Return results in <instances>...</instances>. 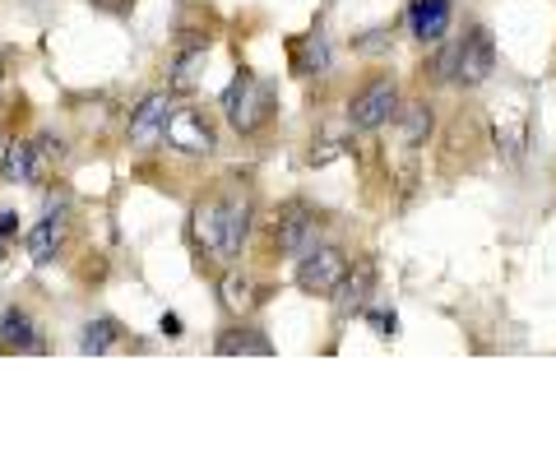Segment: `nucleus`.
Here are the masks:
<instances>
[{
    "label": "nucleus",
    "instance_id": "10",
    "mask_svg": "<svg viewBox=\"0 0 556 468\" xmlns=\"http://www.w3.org/2000/svg\"><path fill=\"white\" fill-rule=\"evenodd\" d=\"M47 159H51V153H42V140H20V144H10V149H5V159H0V172H5V181L38 186Z\"/></svg>",
    "mask_w": 556,
    "mask_h": 468
},
{
    "label": "nucleus",
    "instance_id": "7",
    "mask_svg": "<svg viewBox=\"0 0 556 468\" xmlns=\"http://www.w3.org/2000/svg\"><path fill=\"white\" fill-rule=\"evenodd\" d=\"M167 116H172V93H149V98H139V107L130 112V126H126L130 144H135V149L159 144Z\"/></svg>",
    "mask_w": 556,
    "mask_h": 468
},
{
    "label": "nucleus",
    "instance_id": "5",
    "mask_svg": "<svg viewBox=\"0 0 556 468\" xmlns=\"http://www.w3.org/2000/svg\"><path fill=\"white\" fill-rule=\"evenodd\" d=\"M496 65V42L486 28H468V38H459V61H455V84L464 89H478V84L492 79Z\"/></svg>",
    "mask_w": 556,
    "mask_h": 468
},
{
    "label": "nucleus",
    "instance_id": "8",
    "mask_svg": "<svg viewBox=\"0 0 556 468\" xmlns=\"http://www.w3.org/2000/svg\"><path fill=\"white\" fill-rule=\"evenodd\" d=\"M61 241H65V200H51L47 214L28 228V255H33V265H51L56 251H61Z\"/></svg>",
    "mask_w": 556,
    "mask_h": 468
},
{
    "label": "nucleus",
    "instance_id": "11",
    "mask_svg": "<svg viewBox=\"0 0 556 468\" xmlns=\"http://www.w3.org/2000/svg\"><path fill=\"white\" fill-rule=\"evenodd\" d=\"M371 283H376V269L371 265H357L353 274H343V283L329 292V298H334V316L348 320V316H357V311H367Z\"/></svg>",
    "mask_w": 556,
    "mask_h": 468
},
{
    "label": "nucleus",
    "instance_id": "16",
    "mask_svg": "<svg viewBox=\"0 0 556 468\" xmlns=\"http://www.w3.org/2000/svg\"><path fill=\"white\" fill-rule=\"evenodd\" d=\"M190 228H195V241L204 251H214L223 246V228H218V200H208V204H195V214H190Z\"/></svg>",
    "mask_w": 556,
    "mask_h": 468
},
{
    "label": "nucleus",
    "instance_id": "15",
    "mask_svg": "<svg viewBox=\"0 0 556 468\" xmlns=\"http://www.w3.org/2000/svg\"><path fill=\"white\" fill-rule=\"evenodd\" d=\"M116 339H121V325L112 316H98L84 325V339H79V353H89V357H102V353H112L116 349Z\"/></svg>",
    "mask_w": 556,
    "mask_h": 468
},
{
    "label": "nucleus",
    "instance_id": "3",
    "mask_svg": "<svg viewBox=\"0 0 556 468\" xmlns=\"http://www.w3.org/2000/svg\"><path fill=\"white\" fill-rule=\"evenodd\" d=\"M348 274V255L339 246H311L306 255H298V288L311 298H329Z\"/></svg>",
    "mask_w": 556,
    "mask_h": 468
},
{
    "label": "nucleus",
    "instance_id": "2",
    "mask_svg": "<svg viewBox=\"0 0 556 468\" xmlns=\"http://www.w3.org/2000/svg\"><path fill=\"white\" fill-rule=\"evenodd\" d=\"M399 116V84L390 75H376L367 89L353 98V107H348V126L353 130H380L390 126Z\"/></svg>",
    "mask_w": 556,
    "mask_h": 468
},
{
    "label": "nucleus",
    "instance_id": "12",
    "mask_svg": "<svg viewBox=\"0 0 556 468\" xmlns=\"http://www.w3.org/2000/svg\"><path fill=\"white\" fill-rule=\"evenodd\" d=\"M0 353H42V329L28 311H5L0 316Z\"/></svg>",
    "mask_w": 556,
    "mask_h": 468
},
{
    "label": "nucleus",
    "instance_id": "17",
    "mask_svg": "<svg viewBox=\"0 0 556 468\" xmlns=\"http://www.w3.org/2000/svg\"><path fill=\"white\" fill-rule=\"evenodd\" d=\"M218 298H223V306H228V311H251L255 306V283L241 269H232V274H223Z\"/></svg>",
    "mask_w": 556,
    "mask_h": 468
},
{
    "label": "nucleus",
    "instance_id": "6",
    "mask_svg": "<svg viewBox=\"0 0 556 468\" xmlns=\"http://www.w3.org/2000/svg\"><path fill=\"white\" fill-rule=\"evenodd\" d=\"M274 246L283 255H306L311 246H320V218L306 210V204H288L278 214V228H274Z\"/></svg>",
    "mask_w": 556,
    "mask_h": 468
},
{
    "label": "nucleus",
    "instance_id": "21",
    "mask_svg": "<svg viewBox=\"0 0 556 468\" xmlns=\"http://www.w3.org/2000/svg\"><path fill=\"white\" fill-rule=\"evenodd\" d=\"M380 47H386V33H371V38L362 42V51H380Z\"/></svg>",
    "mask_w": 556,
    "mask_h": 468
},
{
    "label": "nucleus",
    "instance_id": "9",
    "mask_svg": "<svg viewBox=\"0 0 556 468\" xmlns=\"http://www.w3.org/2000/svg\"><path fill=\"white\" fill-rule=\"evenodd\" d=\"M218 228H223L218 255H223V260L241 255V241H247V232H251V200L241 195V190H232V195L218 200Z\"/></svg>",
    "mask_w": 556,
    "mask_h": 468
},
{
    "label": "nucleus",
    "instance_id": "13",
    "mask_svg": "<svg viewBox=\"0 0 556 468\" xmlns=\"http://www.w3.org/2000/svg\"><path fill=\"white\" fill-rule=\"evenodd\" d=\"M408 24H413V38L422 42V47L441 42L445 28H450V0H413Z\"/></svg>",
    "mask_w": 556,
    "mask_h": 468
},
{
    "label": "nucleus",
    "instance_id": "22",
    "mask_svg": "<svg viewBox=\"0 0 556 468\" xmlns=\"http://www.w3.org/2000/svg\"><path fill=\"white\" fill-rule=\"evenodd\" d=\"M371 320H376L380 334H394V316H371Z\"/></svg>",
    "mask_w": 556,
    "mask_h": 468
},
{
    "label": "nucleus",
    "instance_id": "18",
    "mask_svg": "<svg viewBox=\"0 0 556 468\" xmlns=\"http://www.w3.org/2000/svg\"><path fill=\"white\" fill-rule=\"evenodd\" d=\"M394 121H399V135H404V144H422L427 135H431V126H437V121H431V107H427V102H413V107H404Z\"/></svg>",
    "mask_w": 556,
    "mask_h": 468
},
{
    "label": "nucleus",
    "instance_id": "19",
    "mask_svg": "<svg viewBox=\"0 0 556 468\" xmlns=\"http://www.w3.org/2000/svg\"><path fill=\"white\" fill-rule=\"evenodd\" d=\"M496 144H501V153H506L510 163H519L525 159V126H501L496 121Z\"/></svg>",
    "mask_w": 556,
    "mask_h": 468
},
{
    "label": "nucleus",
    "instance_id": "20",
    "mask_svg": "<svg viewBox=\"0 0 556 468\" xmlns=\"http://www.w3.org/2000/svg\"><path fill=\"white\" fill-rule=\"evenodd\" d=\"M20 237V218L14 214H0V255H5V241Z\"/></svg>",
    "mask_w": 556,
    "mask_h": 468
},
{
    "label": "nucleus",
    "instance_id": "1",
    "mask_svg": "<svg viewBox=\"0 0 556 468\" xmlns=\"http://www.w3.org/2000/svg\"><path fill=\"white\" fill-rule=\"evenodd\" d=\"M223 112H228V121H232L241 135H255L274 116V89H269L265 79H255V75L241 71L228 84V93H223Z\"/></svg>",
    "mask_w": 556,
    "mask_h": 468
},
{
    "label": "nucleus",
    "instance_id": "23",
    "mask_svg": "<svg viewBox=\"0 0 556 468\" xmlns=\"http://www.w3.org/2000/svg\"><path fill=\"white\" fill-rule=\"evenodd\" d=\"M163 334H181V320L177 316H163Z\"/></svg>",
    "mask_w": 556,
    "mask_h": 468
},
{
    "label": "nucleus",
    "instance_id": "14",
    "mask_svg": "<svg viewBox=\"0 0 556 468\" xmlns=\"http://www.w3.org/2000/svg\"><path fill=\"white\" fill-rule=\"evenodd\" d=\"M214 349H218L223 357H232V353H255V357H269V353H274V343H269L265 334H260V329H223Z\"/></svg>",
    "mask_w": 556,
    "mask_h": 468
},
{
    "label": "nucleus",
    "instance_id": "4",
    "mask_svg": "<svg viewBox=\"0 0 556 468\" xmlns=\"http://www.w3.org/2000/svg\"><path fill=\"white\" fill-rule=\"evenodd\" d=\"M163 140L177 153H186V159H208V153H214V126H208L195 107H172Z\"/></svg>",
    "mask_w": 556,
    "mask_h": 468
}]
</instances>
